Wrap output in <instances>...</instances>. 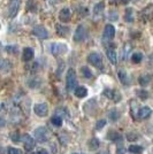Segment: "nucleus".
I'll list each match as a JSON object with an SVG mask.
<instances>
[{
    "instance_id": "nucleus-32",
    "label": "nucleus",
    "mask_w": 153,
    "mask_h": 154,
    "mask_svg": "<svg viewBox=\"0 0 153 154\" xmlns=\"http://www.w3.org/2000/svg\"><path fill=\"white\" fill-rule=\"evenodd\" d=\"M105 125H106V120H99L96 124V129L97 130H101Z\"/></svg>"
},
{
    "instance_id": "nucleus-26",
    "label": "nucleus",
    "mask_w": 153,
    "mask_h": 154,
    "mask_svg": "<svg viewBox=\"0 0 153 154\" xmlns=\"http://www.w3.org/2000/svg\"><path fill=\"white\" fill-rule=\"evenodd\" d=\"M104 8H105V4L104 2H98L95 8H93V13L96 14V15H99V14H101V12L104 11Z\"/></svg>"
},
{
    "instance_id": "nucleus-23",
    "label": "nucleus",
    "mask_w": 153,
    "mask_h": 154,
    "mask_svg": "<svg viewBox=\"0 0 153 154\" xmlns=\"http://www.w3.org/2000/svg\"><path fill=\"white\" fill-rule=\"evenodd\" d=\"M144 151V148L142 146H138V145H130L129 146V152L134 154H142Z\"/></svg>"
},
{
    "instance_id": "nucleus-10",
    "label": "nucleus",
    "mask_w": 153,
    "mask_h": 154,
    "mask_svg": "<svg viewBox=\"0 0 153 154\" xmlns=\"http://www.w3.org/2000/svg\"><path fill=\"white\" fill-rule=\"evenodd\" d=\"M114 36H115L114 26L107 24V26H105V29H104V38L108 39V40H112V39L114 38Z\"/></svg>"
},
{
    "instance_id": "nucleus-29",
    "label": "nucleus",
    "mask_w": 153,
    "mask_h": 154,
    "mask_svg": "<svg viewBox=\"0 0 153 154\" xmlns=\"http://www.w3.org/2000/svg\"><path fill=\"white\" fill-rule=\"evenodd\" d=\"M7 154H22V151L20 148L8 147L7 148Z\"/></svg>"
},
{
    "instance_id": "nucleus-13",
    "label": "nucleus",
    "mask_w": 153,
    "mask_h": 154,
    "mask_svg": "<svg viewBox=\"0 0 153 154\" xmlns=\"http://www.w3.org/2000/svg\"><path fill=\"white\" fill-rule=\"evenodd\" d=\"M70 16H71V13L69 8H62L59 13V20L61 22H68L70 20Z\"/></svg>"
},
{
    "instance_id": "nucleus-11",
    "label": "nucleus",
    "mask_w": 153,
    "mask_h": 154,
    "mask_svg": "<svg viewBox=\"0 0 153 154\" xmlns=\"http://www.w3.org/2000/svg\"><path fill=\"white\" fill-rule=\"evenodd\" d=\"M104 94L107 97L108 99H112V100H114V101H116V103L121 100V94H119V93L114 90H109V89H107V90H105Z\"/></svg>"
},
{
    "instance_id": "nucleus-17",
    "label": "nucleus",
    "mask_w": 153,
    "mask_h": 154,
    "mask_svg": "<svg viewBox=\"0 0 153 154\" xmlns=\"http://www.w3.org/2000/svg\"><path fill=\"white\" fill-rule=\"evenodd\" d=\"M106 55H107V59L109 60L111 63L116 64V62H117V55H116V53H115L114 50L108 48V50L106 51Z\"/></svg>"
},
{
    "instance_id": "nucleus-20",
    "label": "nucleus",
    "mask_w": 153,
    "mask_h": 154,
    "mask_svg": "<svg viewBox=\"0 0 153 154\" xmlns=\"http://www.w3.org/2000/svg\"><path fill=\"white\" fill-rule=\"evenodd\" d=\"M151 81H152V77L151 75H142L139 77V79H138V82L142 86H147L148 84L151 83Z\"/></svg>"
},
{
    "instance_id": "nucleus-25",
    "label": "nucleus",
    "mask_w": 153,
    "mask_h": 154,
    "mask_svg": "<svg viewBox=\"0 0 153 154\" xmlns=\"http://www.w3.org/2000/svg\"><path fill=\"white\" fill-rule=\"evenodd\" d=\"M142 60H143V54L140 52H136V53L133 54V57H131V61L134 63H140Z\"/></svg>"
},
{
    "instance_id": "nucleus-2",
    "label": "nucleus",
    "mask_w": 153,
    "mask_h": 154,
    "mask_svg": "<svg viewBox=\"0 0 153 154\" xmlns=\"http://www.w3.org/2000/svg\"><path fill=\"white\" fill-rule=\"evenodd\" d=\"M35 137H36L37 141H39V143H45V141H47L51 138V132H50L48 129L45 128V127H39V128L35 130Z\"/></svg>"
},
{
    "instance_id": "nucleus-27",
    "label": "nucleus",
    "mask_w": 153,
    "mask_h": 154,
    "mask_svg": "<svg viewBox=\"0 0 153 154\" xmlns=\"http://www.w3.org/2000/svg\"><path fill=\"white\" fill-rule=\"evenodd\" d=\"M124 20L128 23H131L134 21V16H133V9H127L126 11V15H124Z\"/></svg>"
},
{
    "instance_id": "nucleus-31",
    "label": "nucleus",
    "mask_w": 153,
    "mask_h": 154,
    "mask_svg": "<svg viewBox=\"0 0 153 154\" xmlns=\"http://www.w3.org/2000/svg\"><path fill=\"white\" fill-rule=\"evenodd\" d=\"M6 52L9 54H16L17 53V47L16 46H7Z\"/></svg>"
},
{
    "instance_id": "nucleus-7",
    "label": "nucleus",
    "mask_w": 153,
    "mask_h": 154,
    "mask_svg": "<svg viewBox=\"0 0 153 154\" xmlns=\"http://www.w3.org/2000/svg\"><path fill=\"white\" fill-rule=\"evenodd\" d=\"M32 35L36 36L37 38L45 39L48 37V32L46 30V28H44L43 26H37L32 29Z\"/></svg>"
},
{
    "instance_id": "nucleus-34",
    "label": "nucleus",
    "mask_w": 153,
    "mask_h": 154,
    "mask_svg": "<svg viewBox=\"0 0 153 154\" xmlns=\"http://www.w3.org/2000/svg\"><path fill=\"white\" fill-rule=\"evenodd\" d=\"M117 116H119V114H117L116 112H112V113H109V119H112L113 121L117 120Z\"/></svg>"
},
{
    "instance_id": "nucleus-30",
    "label": "nucleus",
    "mask_w": 153,
    "mask_h": 154,
    "mask_svg": "<svg viewBox=\"0 0 153 154\" xmlns=\"http://www.w3.org/2000/svg\"><path fill=\"white\" fill-rule=\"evenodd\" d=\"M137 94H138V97H139L140 99H143V100H145V99L148 98V93H147L145 90H139L137 92Z\"/></svg>"
},
{
    "instance_id": "nucleus-6",
    "label": "nucleus",
    "mask_w": 153,
    "mask_h": 154,
    "mask_svg": "<svg viewBox=\"0 0 153 154\" xmlns=\"http://www.w3.org/2000/svg\"><path fill=\"white\" fill-rule=\"evenodd\" d=\"M33 112L39 117H45V116L47 115V113H48V106H47V103H36L33 106Z\"/></svg>"
},
{
    "instance_id": "nucleus-18",
    "label": "nucleus",
    "mask_w": 153,
    "mask_h": 154,
    "mask_svg": "<svg viewBox=\"0 0 153 154\" xmlns=\"http://www.w3.org/2000/svg\"><path fill=\"white\" fill-rule=\"evenodd\" d=\"M117 76H119V79H120V82L122 84H126L127 85L129 83V77H128L127 72L123 70V69H120V70L117 71Z\"/></svg>"
},
{
    "instance_id": "nucleus-14",
    "label": "nucleus",
    "mask_w": 153,
    "mask_h": 154,
    "mask_svg": "<svg viewBox=\"0 0 153 154\" xmlns=\"http://www.w3.org/2000/svg\"><path fill=\"white\" fill-rule=\"evenodd\" d=\"M33 57H35V52H33L31 47H26L23 50V54H22L23 61H31Z\"/></svg>"
},
{
    "instance_id": "nucleus-35",
    "label": "nucleus",
    "mask_w": 153,
    "mask_h": 154,
    "mask_svg": "<svg viewBox=\"0 0 153 154\" xmlns=\"http://www.w3.org/2000/svg\"><path fill=\"white\" fill-rule=\"evenodd\" d=\"M133 135V134H128V139H129V140H135V139H137V138H138V135H136V136H131Z\"/></svg>"
},
{
    "instance_id": "nucleus-38",
    "label": "nucleus",
    "mask_w": 153,
    "mask_h": 154,
    "mask_svg": "<svg viewBox=\"0 0 153 154\" xmlns=\"http://www.w3.org/2000/svg\"><path fill=\"white\" fill-rule=\"evenodd\" d=\"M33 154H42V153H40V152H39V151H38V152H37V153H33Z\"/></svg>"
},
{
    "instance_id": "nucleus-39",
    "label": "nucleus",
    "mask_w": 153,
    "mask_h": 154,
    "mask_svg": "<svg viewBox=\"0 0 153 154\" xmlns=\"http://www.w3.org/2000/svg\"><path fill=\"white\" fill-rule=\"evenodd\" d=\"M73 154H80V153H73Z\"/></svg>"
},
{
    "instance_id": "nucleus-9",
    "label": "nucleus",
    "mask_w": 153,
    "mask_h": 154,
    "mask_svg": "<svg viewBox=\"0 0 153 154\" xmlns=\"http://www.w3.org/2000/svg\"><path fill=\"white\" fill-rule=\"evenodd\" d=\"M22 140H23V143H24V148H26V151H31L32 148L35 147V140H33V138H32L30 135H28V134H26V135L22 136Z\"/></svg>"
},
{
    "instance_id": "nucleus-4",
    "label": "nucleus",
    "mask_w": 153,
    "mask_h": 154,
    "mask_svg": "<svg viewBox=\"0 0 153 154\" xmlns=\"http://www.w3.org/2000/svg\"><path fill=\"white\" fill-rule=\"evenodd\" d=\"M68 51V47L67 45H64L62 43H52L51 44V52L53 55H61L64 54L66 52Z\"/></svg>"
},
{
    "instance_id": "nucleus-15",
    "label": "nucleus",
    "mask_w": 153,
    "mask_h": 154,
    "mask_svg": "<svg viewBox=\"0 0 153 154\" xmlns=\"http://www.w3.org/2000/svg\"><path fill=\"white\" fill-rule=\"evenodd\" d=\"M55 29H57V33L60 36V37H67V36L69 35L70 29L68 28V26H61V24H57Z\"/></svg>"
},
{
    "instance_id": "nucleus-16",
    "label": "nucleus",
    "mask_w": 153,
    "mask_h": 154,
    "mask_svg": "<svg viewBox=\"0 0 153 154\" xmlns=\"http://www.w3.org/2000/svg\"><path fill=\"white\" fill-rule=\"evenodd\" d=\"M74 93L77 98H85L88 96V89L85 86H77L74 91Z\"/></svg>"
},
{
    "instance_id": "nucleus-5",
    "label": "nucleus",
    "mask_w": 153,
    "mask_h": 154,
    "mask_svg": "<svg viewBox=\"0 0 153 154\" xmlns=\"http://www.w3.org/2000/svg\"><path fill=\"white\" fill-rule=\"evenodd\" d=\"M85 38H86V29H85L84 26L80 24V26L76 28L75 33H74V42L81 43V42H83Z\"/></svg>"
},
{
    "instance_id": "nucleus-22",
    "label": "nucleus",
    "mask_w": 153,
    "mask_h": 154,
    "mask_svg": "<svg viewBox=\"0 0 153 154\" xmlns=\"http://www.w3.org/2000/svg\"><path fill=\"white\" fill-rule=\"evenodd\" d=\"M27 9H28L29 12H31V13H36L37 9H38V6H37V4H36L35 1L29 0V1H27Z\"/></svg>"
},
{
    "instance_id": "nucleus-3",
    "label": "nucleus",
    "mask_w": 153,
    "mask_h": 154,
    "mask_svg": "<svg viewBox=\"0 0 153 154\" xmlns=\"http://www.w3.org/2000/svg\"><path fill=\"white\" fill-rule=\"evenodd\" d=\"M86 60H88V62H89L90 64H92L93 67L99 68V69L102 68V58L99 53H97V52H91L89 55H88Z\"/></svg>"
},
{
    "instance_id": "nucleus-21",
    "label": "nucleus",
    "mask_w": 153,
    "mask_h": 154,
    "mask_svg": "<svg viewBox=\"0 0 153 154\" xmlns=\"http://www.w3.org/2000/svg\"><path fill=\"white\" fill-rule=\"evenodd\" d=\"M81 74L83 75L84 78H92L93 77V74H92V71L90 70V68H88L86 66H83V67H81Z\"/></svg>"
},
{
    "instance_id": "nucleus-8",
    "label": "nucleus",
    "mask_w": 153,
    "mask_h": 154,
    "mask_svg": "<svg viewBox=\"0 0 153 154\" xmlns=\"http://www.w3.org/2000/svg\"><path fill=\"white\" fill-rule=\"evenodd\" d=\"M20 2H21V0H11V4L8 7V16L9 17H15L16 16L20 8Z\"/></svg>"
},
{
    "instance_id": "nucleus-37",
    "label": "nucleus",
    "mask_w": 153,
    "mask_h": 154,
    "mask_svg": "<svg viewBox=\"0 0 153 154\" xmlns=\"http://www.w3.org/2000/svg\"><path fill=\"white\" fill-rule=\"evenodd\" d=\"M121 2H123V4H127V2H129V0H121Z\"/></svg>"
},
{
    "instance_id": "nucleus-36",
    "label": "nucleus",
    "mask_w": 153,
    "mask_h": 154,
    "mask_svg": "<svg viewBox=\"0 0 153 154\" xmlns=\"http://www.w3.org/2000/svg\"><path fill=\"white\" fill-rule=\"evenodd\" d=\"M39 152H40V153H42V154H47V152H46V151H45V149H40V151H39Z\"/></svg>"
},
{
    "instance_id": "nucleus-28",
    "label": "nucleus",
    "mask_w": 153,
    "mask_h": 154,
    "mask_svg": "<svg viewBox=\"0 0 153 154\" xmlns=\"http://www.w3.org/2000/svg\"><path fill=\"white\" fill-rule=\"evenodd\" d=\"M89 147H90V149H97V148L99 147V140H98L97 138H92V139L90 140Z\"/></svg>"
},
{
    "instance_id": "nucleus-19",
    "label": "nucleus",
    "mask_w": 153,
    "mask_h": 154,
    "mask_svg": "<svg viewBox=\"0 0 153 154\" xmlns=\"http://www.w3.org/2000/svg\"><path fill=\"white\" fill-rule=\"evenodd\" d=\"M12 62H9L8 60H6V59H2V61H1V70H2V72L4 74H6V72H8V71H11V69H12Z\"/></svg>"
},
{
    "instance_id": "nucleus-33",
    "label": "nucleus",
    "mask_w": 153,
    "mask_h": 154,
    "mask_svg": "<svg viewBox=\"0 0 153 154\" xmlns=\"http://www.w3.org/2000/svg\"><path fill=\"white\" fill-rule=\"evenodd\" d=\"M11 138H12V140L13 141H19L20 140L19 132H13V134L11 135Z\"/></svg>"
},
{
    "instance_id": "nucleus-1",
    "label": "nucleus",
    "mask_w": 153,
    "mask_h": 154,
    "mask_svg": "<svg viewBox=\"0 0 153 154\" xmlns=\"http://www.w3.org/2000/svg\"><path fill=\"white\" fill-rule=\"evenodd\" d=\"M66 83H67V89L68 91H73L76 89L77 85V78H76V71L73 68H69L66 75Z\"/></svg>"
},
{
    "instance_id": "nucleus-24",
    "label": "nucleus",
    "mask_w": 153,
    "mask_h": 154,
    "mask_svg": "<svg viewBox=\"0 0 153 154\" xmlns=\"http://www.w3.org/2000/svg\"><path fill=\"white\" fill-rule=\"evenodd\" d=\"M51 122H52V124H53L54 127H57V128H60V127L62 125V119H61V117H60L59 115H54L51 119Z\"/></svg>"
},
{
    "instance_id": "nucleus-12",
    "label": "nucleus",
    "mask_w": 153,
    "mask_h": 154,
    "mask_svg": "<svg viewBox=\"0 0 153 154\" xmlns=\"http://www.w3.org/2000/svg\"><path fill=\"white\" fill-rule=\"evenodd\" d=\"M152 114V109L150 108V107H147V106H144V107H142L139 109V112H138V119L140 120H145L147 117H150Z\"/></svg>"
}]
</instances>
